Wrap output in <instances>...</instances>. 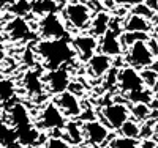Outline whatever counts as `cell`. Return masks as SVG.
Here are the masks:
<instances>
[{
    "mask_svg": "<svg viewBox=\"0 0 158 148\" xmlns=\"http://www.w3.org/2000/svg\"><path fill=\"white\" fill-rule=\"evenodd\" d=\"M36 55L43 60L44 66L51 70L62 68L76 57V50L68 39H41L36 44Z\"/></svg>",
    "mask_w": 158,
    "mask_h": 148,
    "instance_id": "cell-1",
    "label": "cell"
},
{
    "mask_svg": "<svg viewBox=\"0 0 158 148\" xmlns=\"http://www.w3.org/2000/svg\"><path fill=\"white\" fill-rule=\"evenodd\" d=\"M63 18L67 19V24L71 25L73 30L81 32L90 27L94 14H92V8L82 0H70L63 6Z\"/></svg>",
    "mask_w": 158,
    "mask_h": 148,
    "instance_id": "cell-2",
    "label": "cell"
},
{
    "mask_svg": "<svg viewBox=\"0 0 158 148\" xmlns=\"http://www.w3.org/2000/svg\"><path fill=\"white\" fill-rule=\"evenodd\" d=\"M38 33L43 39H63L67 36V27L59 13H51L38 19Z\"/></svg>",
    "mask_w": 158,
    "mask_h": 148,
    "instance_id": "cell-3",
    "label": "cell"
},
{
    "mask_svg": "<svg viewBox=\"0 0 158 148\" xmlns=\"http://www.w3.org/2000/svg\"><path fill=\"white\" fill-rule=\"evenodd\" d=\"M67 117L62 114V110L57 107V104L52 101V102H48L41 112H40V118H38V123H36V128L40 131H60L65 128L67 125Z\"/></svg>",
    "mask_w": 158,
    "mask_h": 148,
    "instance_id": "cell-4",
    "label": "cell"
},
{
    "mask_svg": "<svg viewBox=\"0 0 158 148\" xmlns=\"http://www.w3.org/2000/svg\"><path fill=\"white\" fill-rule=\"evenodd\" d=\"M101 115L104 118V125L111 129L118 131L131 117L130 114V107L122 104V102H108L106 106L101 109Z\"/></svg>",
    "mask_w": 158,
    "mask_h": 148,
    "instance_id": "cell-5",
    "label": "cell"
},
{
    "mask_svg": "<svg viewBox=\"0 0 158 148\" xmlns=\"http://www.w3.org/2000/svg\"><path fill=\"white\" fill-rule=\"evenodd\" d=\"M127 62L128 66H133L136 70H144V68H150L153 65L155 55L152 54L147 41H138L131 47H128Z\"/></svg>",
    "mask_w": 158,
    "mask_h": 148,
    "instance_id": "cell-6",
    "label": "cell"
},
{
    "mask_svg": "<svg viewBox=\"0 0 158 148\" xmlns=\"http://www.w3.org/2000/svg\"><path fill=\"white\" fill-rule=\"evenodd\" d=\"M43 80H44L46 90L49 93H52V95L59 96L62 93L68 91V88L71 85V74L65 66H62V68L48 71L43 76Z\"/></svg>",
    "mask_w": 158,
    "mask_h": 148,
    "instance_id": "cell-7",
    "label": "cell"
},
{
    "mask_svg": "<svg viewBox=\"0 0 158 148\" xmlns=\"http://www.w3.org/2000/svg\"><path fill=\"white\" fill-rule=\"evenodd\" d=\"M117 85L120 88L122 93L130 95V93H135L139 90H144V82L141 77V71L133 68V66H123V68L118 70L117 74Z\"/></svg>",
    "mask_w": 158,
    "mask_h": 148,
    "instance_id": "cell-8",
    "label": "cell"
},
{
    "mask_svg": "<svg viewBox=\"0 0 158 148\" xmlns=\"http://www.w3.org/2000/svg\"><path fill=\"white\" fill-rule=\"evenodd\" d=\"M82 129H84V140L94 148L101 146L109 137V128L98 120L82 122Z\"/></svg>",
    "mask_w": 158,
    "mask_h": 148,
    "instance_id": "cell-9",
    "label": "cell"
},
{
    "mask_svg": "<svg viewBox=\"0 0 158 148\" xmlns=\"http://www.w3.org/2000/svg\"><path fill=\"white\" fill-rule=\"evenodd\" d=\"M54 102L57 104V107L62 110V114L70 118V120H77L79 117L82 115V106H81V101H79L77 95H74L73 91H65L62 95L56 96Z\"/></svg>",
    "mask_w": 158,
    "mask_h": 148,
    "instance_id": "cell-10",
    "label": "cell"
},
{
    "mask_svg": "<svg viewBox=\"0 0 158 148\" xmlns=\"http://www.w3.org/2000/svg\"><path fill=\"white\" fill-rule=\"evenodd\" d=\"M71 44H73V47L76 50V55H79V58L87 63L89 58L97 54L98 39L95 36H92L90 33H87V35H77V36H74L71 39Z\"/></svg>",
    "mask_w": 158,
    "mask_h": 148,
    "instance_id": "cell-11",
    "label": "cell"
},
{
    "mask_svg": "<svg viewBox=\"0 0 158 148\" xmlns=\"http://www.w3.org/2000/svg\"><path fill=\"white\" fill-rule=\"evenodd\" d=\"M98 49L101 54H104V55L108 57H120L122 55V43H120V35L109 30L104 36H101L98 39Z\"/></svg>",
    "mask_w": 158,
    "mask_h": 148,
    "instance_id": "cell-12",
    "label": "cell"
},
{
    "mask_svg": "<svg viewBox=\"0 0 158 148\" xmlns=\"http://www.w3.org/2000/svg\"><path fill=\"white\" fill-rule=\"evenodd\" d=\"M8 123L15 128V129H19V128H22V126L33 125L30 110H29L22 102L13 104V106L10 107V110H8Z\"/></svg>",
    "mask_w": 158,
    "mask_h": 148,
    "instance_id": "cell-13",
    "label": "cell"
},
{
    "mask_svg": "<svg viewBox=\"0 0 158 148\" xmlns=\"http://www.w3.org/2000/svg\"><path fill=\"white\" fill-rule=\"evenodd\" d=\"M111 65H112V58L104 55L101 52H97L95 55H92L87 62V70L92 74V77L95 79H101L104 77L109 71H111Z\"/></svg>",
    "mask_w": 158,
    "mask_h": 148,
    "instance_id": "cell-14",
    "label": "cell"
},
{
    "mask_svg": "<svg viewBox=\"0 0 158 148\" xmlns=\"http://www.w3.org/2000/svg\"><path fill=\"white\" fill-rule=\"evenodd\" d=\"M6 32L8 36L15 41H21V39H30L32 38V27L24 18H13L6 24Z\"/></svg>",
    "mask_w": 158,
    "mask_h": 148,
    "instance_id": "cell-15",
    "label": "cell"
},
{
    "mask_svg": "<svg viewBox=\"0 0 158 148\" xmlns=\"http://www.w3.org/2000/svg\"><path fill=\"white\" fill-rule=\"evenodd\" d=\"M22 82H24V87H25V90H27V93L32 95V96L43 95V91L46 90L43 76H41V73H38L36 70H29L27 73L24 74Z\"/></svg>",
    "mask_w": 158,
    "mask_h": 148,
    "instance_id": "cell-16",
    "label": "cell"
},
{
    "mask_svg": "<svg viewBox=\"0 0 158 148\" xmlns=\"http://www.w3.org/2000/svg\"><path fill=\"white\" fill-rule=\"evenodd\" d=\"M111 16L109 13L106 11H97L94 18H92V22H90V35L95 36V38H101L104 36L108 32H109V25H111Z\"/></svg>",
    "mask_w": 158,
    "mask_h": 148,
    "instance_id": "cell-17",
    "label": "cell"
},
{
    "mask_svg": "<svg viewBox=\"0 0 158 148\" xmlns=\"http://www.w3.org/2000/svg\"><path fill=\"white\" fill-rule=\"evenodd\" d=\"M18 132V142L22 148H32L38 143L41 134L40 129L36 128V125H29V126H22L19 129H16Z\"/></svg>",
    "mask_w": 158,
    "mask_h": 148,
    "instance_id": "cell-18",
    "label": "cell"
},
{
    "mask_svg": "<svg viewBox=\"0 0 158 148\" xmlns=\"http://www.w3.org/2000/svg\"><path fill=\"white\" fill-rule=\"evenodd\" d=\"M63 134H65V140L73 145H81L84 143V129H82V123L77 120H68L67 125L63 128Z\"/></svg>",
    "mask_w": 158,
    "mask_h": 148,
    "instance_id": "cell-19",
    "label": "cell"
},
{
    "mask_svg": "<svg viewBox=\"0 0 158 148\" xmlns=\"http://www.w3.org/2000/svg\"><path fill=\"white\" fill-rule=\"evenodd\" d=\"M152 29V21H147L141 16L130 14L123 22V32H133V33H149Z\"/></svg>",
    "mask_w": 158,
    "mask_h": 148,
    "instance_id": "cell-20",
    "label": "cell"
},
{
    "mask_svg": "<svg viewBox=\"0 0 158 148\" xmlns=\"http://www.w3.org/2000/svg\"><path fill=\"white\" fill-rule=\"evenodd\" d=\"M18 132L8 122H0V148H16Z\"/></svg>",
    "mask_w": 158,
    "mask_h": 148,
    "instance_id": "cell-21",
    "label": "cell"
},
{
    "mask_svg": "<svg viewBox=\"0 0 158 148\" xmlns=\"http://www.w3.org/2000/svg\"><path fill=\"white\" fill-rule=\"evenodd\" d=\"M122 134V137H127V139H141V123H138L136 120H128V122L118 129Z\"/></svg>",
    "mask_w": 158,
    "mask_h": 148,
    "instance_id": "cell-22",
    "label": "cell"
},
{
    "mask_svg": "<svg viewBox=\"0 0 158 148\" xmlns=\"http://www.w3.org/2000/svg\"><path fill=\"white\" fill-rule=\"evenodd\" d=\"M59 5L56 0H46V2H32V13L33 14H51V13H57Z\"/></svg>",
    "mask_w": 158,
    "mask_h": 148,
    "instance_id": "cell-23",
    "label": "cell"
},
{
    "mask_svg": "<svg viewBox=\"0 0 158 148\" xmlns=\"http://www.w3.org/2000/svg\"><path fill=\"white\" fill-rule=\"evenodd\" d=\"M130 114L135 117L136 122L144 123V122H147V120H150L152 110H150V106L149 104H131Z\"/></svg>",
    "mask_w": 158,
    "mask_h": 148,
    "instance_id": "cell-24",
    "label": "cell"
},
{
    "mask_svg": "<svg viewBox=\"0 0 158 148\" xmlns=\"http://www.w3.org/2000/svg\"><path fill=\"white\" fill-rule=\"evenodd\" d=\"M10 11L15 14V18H24L32 13V2L30 0H13Z\"/></svg>",
    "mask_w": 158,
    "mask_h": 148,
    "instance_id": "cell-25",
    "label": "cell"
},
{
    "mask_svg": "<svg viewBox=\"0 0 158 148\" xmlns=\"http://www.w3.org/2000/svg\"><path fill=\"white\" fill-rule=\"evenodd\" d=\"M150 36L149 33H133V32H123L120 35V43L122 47H131L138 41H149Z\"/></svg>",
    "mask_w": 158,
    "mask_h": 148,
    "instance_id": "cell-26",
    "label": "cell"
},
{
    "mask_svg": "<svg viewBox=\"0 0 158 148\" xmlns=\"http://www.w3.org/2000/svg\"><path fill=\"white\" fill-rule=\"evenodd\" d=\"M16 93V87L13 84L11 79H6V77H0V101H10Z\"/></svg>",
    "mask_w": 158,
    "mask_h": 148,
    "instance_id": "cell-27",
    "label": "cell"
},
{
    "mask_svg": "<svg viewBox=\"0 0 158 148\" xmlns=\"http://www.w3.org/2000/svg\"><path fill=\"white\" fill-rule=\"evenodd\" d=\"M141 77H142V82H144V87L149 88V90H153L156 88L158 85V73L152 68H144L141 70Z\"/></svg>",
    "mask_w": 158,
    "mask_h": 148,
    "instance_id": "cell-28",
    "label": "cell"
},
{
    "mask_svg": "<svg viewBox=\"0 0 158 148\" xmlns=\"http://www.w3.org/2000/svg\"><path fill=\"white\" fill-rule=\"evenodd\" d=\"M127 98L133 104H149V102H152V90L144 88V90H139L135 93H130V95H127Z\"/></svg>",
    "mask_w": 158,
    "mask_h": 148,
    "instance_id": "cell-29",
    "label": "cell"
},
{
    "mask_svg": "<svg viewBox=\"0 0 158 148\" xmlns=\"http://www.w3.org/2000/svg\"><path fill=\"white\" fill-rule=\"evenodd\" d=\"M111 148H139V140L127 139V137H115L111 142Z\"/></svg>",
    "mask_w": 158,
    "mask_h": 148,
    "instance_id": "cell-30",
    "label": "cell"
},
{
    "mask_svg": "<svg viewBox=\"0 0 158 148\" xmlns=\"http://www.w3.org/2000/svg\"><path fill=\"white\" fill-rule=\"evenodd\" d=\"M131 14H136V16H141L144 19H147V21H152L153 16H155V13L146 6V3H141L138 6H133L131 8Z\"/></svg>",
    "mask_w": 158,
    "mask_h": 148,
    "instance_id": "cell-31",
    "label": "cell"
},
{
    "mask_svg": "<svg viewBox=\"0 0 158 148\" xmlns=\"http://www.w3.org/2000/svg\"><path fill=\"white\" fill-rule=\"evenodd\" d=\"M43 148H70V143L62 137H49Z\"/></svg>",
    "mask_w": 158,
    "mask_h": 148,
    "instance_id": "cell-32",
    "label": "cell"
},
{
    "mask_svg": "<svg viewBox=\"0 0 158 148\" xmlns=\"http://www.w3.org/2000/svg\"><path fill=\"white\" fill-rule=\"evenodd\" d=\"M117 3L118 5H122V6H138L141 3H144V0H117Z\"/></svg>",
    "mask_w": 158,
    "mask_h": 148,
    "instance_id": "cell-33",
    "label": "cell"
},
{
    "mask_svg": "<svg viewBox=\"0 0 158 148\" xmlns=\"http://www.w3.org/2000/svg\"><path fill=\"white\" fill-rule=\"evenodd\" d=\"M139 148H158V143L153 139H146L139 142Z\"/></svg>",
    "mask_w": 158,
    "mask_h": 148,
    "instance_id": "cell-34",
    "label": "cell"
},
{
    "mask_svg": "<svg viewBox=\"0 0 158 148\" xmlns=\"http://www.w3.org/2000/svg\"><path fill=\"white\" fill-rule=\"evenodd\" d=\"M144 3H146V6L150 8L155 14L158 13V0H144Z\"/></svg>",
    "mask_w": 158,
    "mask_h": 148,
    "instance_id": "cell-35",
    "label": "cell"
},
{
    "mask_svg": "<svg viewBox=\"0 0 158 148\" xmlns=\"http://www.w3.org/2000/svg\"><path fill=\"white\" fill-rule=\"evenodd\" d=\"M147 44H149V47H150V50H152V54H153V55H158V41H156V39L153 38H150L149 39V41H147Z\"/></svg>",
    "mask_w": 158,
    "mask_h": 148,
    "instance_id": "cell-36",
    "label": "cell"
},
{
    "mask_svg": "<svg viewBox=\"0 0 158 148\" xmlns=\"http://www.w3.org/2000/svg\"><path fill=\"white\" fill-rule=\"evenodd\" d=\"M5 55H6V50H5V46L3 43H0V63L5 60Z\"/></svg>",
    "mask_w": 158,
    "mask_h": 148,
    "instance_id": "cell-37",
    "label": "cell"
},
{
    "mask_svg": "<svg viewBox=\"0 0 158 148\" xmlns=\"http://www.w3.org/2000/svg\"><path fill=\"white\" fill-rule=\"evenodd\" d=\"M156 143H158V120L155 122V125H153V137H152Z\"/></svg>",
    "mask_w": 158,
    "mask_h": 148,
    "instance_id": "cell-38",
    "label": "cell"
},
{
    "mask_svg": "<svg viewBox=\"0 0 158 148\" xmlns=\"http://www.w3.org/2000/svg\"><path fill=\"white\" fill-rule=\"evenodd\" d=\"M70 148H94V146L89 145V143H81V145H73V146H70Z\"/></svg>",
    "mask_w": 158,
    "mask_h": 148,
    "instance_id": "cell-39",
    "label": "cell"
},
{
    "mask_svg": "<svg viewBox=\"0 0 158 148\" xmlns=\"http://www.w3.org/2000/svg\"><path fill=\"white\" fill-rule=\"evenodd\" d=\"M152 24L155 25V29L158 30V13H156V14L153 16V19H152Z\"/></svg>",
    "mask_w": 158,
    "mask_h": 148,
    "instance_id": "cell-40",
    "label": "cell"
},
{
    "mask_svg": "<svg viewBox=\"0 0 158 148\" xmlns=\"http://www.w3.org/2000/svg\"><path fill=\"white\" fill-rule=\"evenodd\" d=\"M6 2H10V0H0V5H3V3H6Z\"/></svg>",
    "mask_w": 158,
    "mask_h": 148,
    "instance_id": "cell-41",
    "label": "cell"
},
{
    "mask_svg": "<svg viewBox=\"0 0 158 148\" xmlns=\"http://www.w3.org/2000/svg\"><path fill=\"white\" fill-rule=\"evenodd\" d=\"M30 2H35L36 3V2H46V0H30Z\"/></svg>",
    "mask_w": 158,
    "mask_h": 148,
    "instance_id": "cell-42",
    "label": "cell"
},
{
    "mask_svg": "<svg viewBox=\"0 0 158 148\" xmlns=\"http://www.w3.org/2000/svg\"><path fill=\"white\" fill-rule=\"evenodd\" d=\"M155 91H156V96H158V85H156V88H155Z\"/></svg>",
    "mask_w": 158,
    "mask_h": 148,
    "instance_id": "cell-43",
    "label": "cell"
}]
</instances>
